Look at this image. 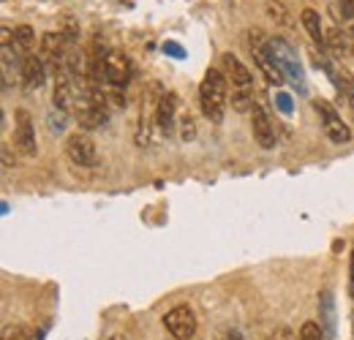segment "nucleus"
Wrapping results in <instances>:
<instances>
[{
    "label": "nucleus",
    "instance_id": "4468645a",
    "mask_svg": "<svg viewBox=\"0 0 354 340\" xmlns=\"http://www.w3.org/2000/svg\"><path fill=\"white\" fill-rule=\"evenodd\" d=\"M324 46L341 60V57H346V55L352 52V39H349L346 30H341V28H330V30L324 33Z\"/></svg>",
    "mask_w": 354,
    "mask_h": 340
},
{
    "label": "nucleus",
    "instance_id": "ddd939ff",
    "mask_svg": "<svg viewBox=\"0 0 354 340\" xmlns=\"http://www.w3.org/2000/svg\"><path fill=\"white\" fill-rule=\"evenodd\" d=\"M319 324L324 330V338L335 340V299L330 292L319 294Z\"/></svg>",
    "mask_w": 354,
    "mask_h": 340
},
{
    "label": "nucleus",
    "instance_id": "0eeeda50",
    "mask_svg": "<svg viewBox=\"0 0 354 340\" xmlns=\"http://www.w3.org/2000/svg\"><path fill=\"white\" fill-rule=\"evenodd\" d=\"M164 327L169 330V335L177 340H191L196 335V316L188 305H177L164 316Z\"/></svg>",
    "mask_w": 354,
    "mask_h": 340
},
{
    "label": "nucleus",
    "instance_id": "423d86ee",
    "mask_svg": "<svg viewBox=\"0 0 354 340\" xmlns=\"http://www.w3.org/2000/svg\"><path fill=\"white\" fill-rule=\"evenodd\" d=\"M66 153L68 158L77 164V167H85V169H93L98 164V153H95V142L90 139L85 131H77L66 139Z\"/></svg>",
    "mask_w": 354,
    "mask_h": 340
},
{
    "label": "nucleus",
    "instance_id": "c85d7f7f",
    "mask_svg": "<svg viewBox=\"0 0 354 340\" xmlns=\"http://www.w3.org/2000/svg\"><path fill=\"white\" fill-rule=\"evenodd\" d=\"M115 340H123V338H115Z\"/></svg>",
    "mask_w": 354,
    "mask_h": 340
},
{
    "label": "nucleus",
    "instance_id": "39448f33",
    "mask_svg": "<svg viewBox=\"0 0 354 340\" xmlns=\"http://www.w3.org/2000/svg\"><path fill=\"white\" fill-rule=\"evenodd\" d=\"M14 120H17V126H14V147H17L25 158H36L39 144H36V126H33L30 112L17 109Z\"/></svg>",
    "mask_w": 354,
    "mask_h": 340
},
{
    "label": "nucleus",
    "instance_id": "9b49d317",
    "mask_svg": "<svg viewBox=\"0 0 354 340\" xmlns=\"http://www.w3.org/2000/svg\"><path fill=\"white\" fill-rule=\"evenodd\" d=\"M44 79H46L44 60L39 55H28L25 57V66H22V85H25V90L28 93L39 90V87L44 85Z\"/></svg>",
    "mask_w": 354,
    "mask_h": 340
},
{
    "label": "nucleus",
    "instance_id": "412c9836",
    "mask_svg": "<svg viewBox=\"0 0 354 340\" xmlns=\"http://www.w3.org/2000/svg\"><path fill=\"white\" fill-rule=\"evenodd\" d=\"M341 14H338V19H344V22H354V0H338V6H335Z\"/></svg>",
    "mask_w": 354,
    "mask_h": 340
},
{
    "label": "nucleus",
    "instance_id": "6ab92c4d",
    "mask_svg": "<svg viewBox=\"0 0 354 340\" xmlns=\"http://www.w3.org/2000/svg\"><path fill=\"white\" fill-rule=\"evenodd\" d=\"M196 136V123H194V115L191 112H185L183 117H180V139L183 142H191Z\"/></svg>",
    "mask_w": 354,
    "mask_h": 340
},
{
    "label": "nucleus",
    "instance_id": "1a4fd4ad",
    "mask_svg": "<svg viewBox=\"0 0 354 340\" xmlns=\"http://www.w3.org/2000/svg\"><path fill=\"white\" fill-rule=\"evenodd\" d=\"M129 79H131L129 57L123 52H109L106 55V82H109V87H120L123 90L129 85Z\"/></svg>",
    "mask_w": 354,
    "mask_h": 340
},
{
    "label": "nucleus",
    "instance_id": "4be33fe9",
    "mask_svg": "<svg viewBox=\"0 0 354 340\" xmlns=\"http://www.w3.org/2000/svg\"><path fill=\"white\" fill-rule=\"evenodd\" d=\"M161 49H164V55H169V57H175V60H183V57H185V49L177 41H164Z\"/></svg>",
    "mask_w": 354,
    "mask_h": 340
},
{
    "label": "nucleus",
    "instance_id": "cd10ccee",
    "mask_svg": "<svg viewBox=\"0 0 354 340\" xmlns=\"http://www.w3.org/2000/svg\"><path fill=\"white\" fill-rule=\"evenodd\" d=\"M349 294L354 297V251H352V267H349Z\"/></svg>",
    "mask_w": 354,
    "mask_h": 340
},
{
    "label": "nucleus",
    "instance_id": "2eb2a0df",
    "mask_svg": "<svg viewBox=\"0 0 354 340\" xmlns=\"http://www.w3.org/2000/svg\"><path fill=\"white\" fill-rule=\"evenodd\" d=\"M303 25H306V30H308V36L313 41L324 44V30H322V17H319V11L303 8Z\"/></svg>",
    "mask_w": 354,
    "mask_h": 340
},
{
    "label": "nucleus",
    "instance_id": "20e7f679",
    "mask_svg": "<svg viewBox=\"0 0 354 340\" xmlns=\"http://www.w3.org/2000/svg\"><path fill=\"white\" fill-rule=\"evenodd\" d=\"M248 46H251V52H254V60H257V66H259V71H262V77H265L270 85L281 87L286 79H283V74H281V68L272 63V57L267 55V41L262 39V33L259 30H251L248 33Z\"/></svg>",
    "mask_w": 354,
    "mask_h": 340
},
{
    "label": "nucleus",
    "instance_id": "f8f14e48",
    "mask_svg": "<svg viewBox=\"0 0 354 340\" xmlns=\"http://www.w3.org/2000/svg\"><path fill=\"white\" fill-rule=\"evenodd\" d=\"M175 112H177V95L175 93H167V95H161V101H158V106H156V126L161 133H172V128H175Z\"/></svg>",
    "mask_w": 354,
    "mask_h": 340
},
{
    "label": "nucleus",
    "instance_id": "f03ea898",
    "mask_svg": "<svg viewBox=\"0 0 354 340\" xmlns=\"http://www.w3.org/2000/svg\"><path fill=\"white\" fill-rule=\"evenodd\" d=\"M267 55L272 57V63L281 68L283 79L295 87L297 93H306V90H308L306 68H303V63H300V57H297V49L286 41V39H281V36L267 39Z\"/></svg>",
    "mask_w": 354,
    "mask_h": 340
},
{
    "label": "nucleus",
    "instance_id": "393cba45",
    "mask_svg": "<svg viewBox=\"0 0 354 340\" xmlns=\"http://www.w3.org/2000/svg\"><path fill=\"white\" fill-rule=\"evenodd\" d=\"M272 340H297V335H295L289 327H278V330L272 332Z\"/></svg>",
    "mask_w": 354,
    "mask_h": 340
},
{
    "label": "nucleus",
    "instance_id": "a211bd4d",
    "mask_svg": "<svg viewBox=\"0 0 354 340\" xmlns=\"http://www.w3.org/2000/svg\"><path fill=\"white\" fill-rule=\"evenodd\" d=\"M297 340H327V338H324L322 324H316V321H306V324L300 327V335H297Z\"/></svg>",
    "mask_w": 354,
    "mask_h": 340
},
{
    "label": "nucleus",
    "instance_id": "f257e3e1",
    "mask_svg": "<svg viewBox=\"0 0 354 340\" xmlns=\"http://www.w3.org/2000/svg\"><path fill=\"white\" fill-rule=\"evenodd\" d=\"M199 104L210 123H221L229 104V79L218 68H207L202 85H199Z\"/></svg>",
    "mask_w": 354,
    "mask_h": 340
},
{
    "label": "nucleus",
    "instance_id": "9d476101",
    "mask_svg": "<svg viewBox=\"0 0 354 340\" xmlns=\"http://www.w3.org/2000/svg\"><path fill=\"white\" fill-rule=\"evenodd\" d=\"M223 71H226V79L232 82V90H251V85H254L251 71L234 55H223Z\"/></svg>",
    "mask_w": 354,
    "mask_h": 340
},
{
    "label": "nucleus",
    "instance_id": "7ed1b4c3",
    "mask_svg": "<svg viewBox=\"0 0 354 340\" xmlns=\"http://www.w3.org/2000/svg\"><path fill=\"white\" fill-rule=\"evenodd\" d=\"M313 109H316L319 123H322L324 133H327V139H330L333 144H346V142L352 139V131H349V126L344 123V117L338 115V109H335L330 101L316 98V101H313Z\"/></svg>",
    "mask_w": 354,
    "mask_h": 340
},
{
    "label": "nucleus",
    "instance_id": "5701e85b",
    "mask_svg": "<svg viewBox=\"0 0 354 340\" xmlns=\"http://www.w3.org/2000/svg\"><path fill=\"white\" fill-rule=\"evenodd\" d=\"M63 128H66V112H60L57 117L49 115V131H52V133H63Z\"/></svg>",
    "mask_w": 354,
    "mask_h": 340
},
{
    "label": "nucleus",
    "instance_id": "aec40b11",
    "mask_svg": "<svg viewBox=\"0 0 354 340\" xmlns=\"http://www.w3.org/2000/svg\"><path fill=\"white\" fill-rule=\"evenodd\" d=\"M275 106H278V112H281V115H286V117H289V115L295 112V104H292V95H289V93H281V90L275 93Z\"/></svg>",
    "mask_w": 354,
    "mask_h": 340
},
{
    "label": "nucleus",
    "instance_id": "a878e982",
    "mask_svg": "<svg viewBox=\"0 0 354 340\" xmlns=\"http://www.w3.org/2000/svg\"><path fill=\"white\" fill-rule=\"evenodd\" d=\"M8 340H36V335H33L28 327H17V330H14V335H11Z\"/></svg>",
    "mask_w": 354,
    "mask_h": 340
},
{
    "label": "nucleus",
    "instance_id": "f3484780",
    "mask_svg": "<svg viewBox=\"0 0 354 340\" xmlns=\"http://www.w3.org/2000/svg\"><path fill=\"white\" fill-rule=\"evenodd\" d=\"M14 36H17V46H19L25 55H33L30 49H33V44H36V33H33L30 25H19V28L14 30Z\"/></svg>",
    "mask_w": 354,
    "mask_h": 340
},
{
    "label": "nucleus",
    "instance_id": "dca6fc26",
    "mask_svg": "<svg viewBox=\"0 0 354 340\" xmlns=\"http://www.w3.org/2000/svg\"><path fill=\"white\" fill-rule=\"evenodd\" d=\"M267 14H270V19H275L278 25H292L295 19H292V11H289V6L283 3V0H267Z\"/></svg>",
    "mask_w": 354,
    "mask_h": 340
},
{
    "label": "nucleus",
    "instance_id": "bb28decb",
    "mask_svg": "<svg viewBox=\"0 0 354 340\" xmlns=\"http://www.w3.org/2000/svg\"><path fill=\"white\" fill-rule=\"evenodd\" d=\"M218 340H248V338H245V335H240L237 330H226V332L218 335Z\"/></svg>",
    "mask_w": 354,
    "mask_h": 340
},
{
    "label": "nucleus",
    "instance_id": "b1692460",
    "mask_svg": "<svg viewBox=\"0 0 354 340\" xmlns=\"http://www.w3.org/2000/svg\"><path fill=\"white\" fill-rule=\"evenodd\" d=\"M0 153H3V169H11L14 167V155H11V144H0Z\"/></svg>",
    "mask_w": 354,
    "mask_h": 340
},
{
    "label": "nucleus",
    "instance_id": "6e6552de",
    "mask_svg": "<svg viewBox=\"0 0 354 340\" xmlns=\"http://www.w3.org/2000/svg\"><path fill=\"white\" fill-rule=\"evenodd\" d=\"M251 131H254V139H257L259 147H265V150L275 147V139H278L275 126H272V120H270V115H267L262 104H254V109H251Z\"/></svg>",
    "mask_w": 354,
    "mask_h": 340
}]
</instances>
